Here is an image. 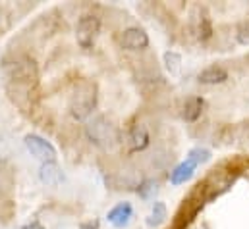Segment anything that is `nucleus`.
I'll return each instance as SVG.
<instances>
[{
    "label": "nucleus",
    "instance_id": "nucleus-1",
    "mask_svg": "<svg viewBox=\"0 0 249 229\" xmlns=\"http://www.w3.org/2000/svg\"><path fill=\"white\" fill-rule=\"evenodd\" d=\"M85 135L95 147H99L103 150H112L114 147L120 145V129H118V125L103 114L93 115V117L87 119Z\"/></svg>",
    "mask_w": 249,
    "mask_h": 229
},
{
    "label": "nucleus",
    "instance_id": "nucleus-2",
    "mask_svg": "<svg viewBox=\"0 0 249 229\" xmlns=\"http://www.w3.org/2000/svg\"><path fill=\"white\" fill-rule=\"evenodd\" d=\"M70 115L75 121L89 119L97 108V85L91 81H79L70 97Z\"/></svg>",
    "mask_w": 249,
    "mask_h": 229
},
{
    "label": "nucleus",
    "instance_id": "nucleus-3",
    "mask_svg": "<svg viewBox=\"0 0 249 229\" xmlns=\"http://www.w3.org/2000/svg\"><path fill=\"white\" fill-rule=\"evenodd\" d=\"M4 73L12 83H25L31 85V81L37 79V65L29 56H14L12 60L4 62Z\"/></svg>",
    "mask_w": 249,
    "mask_h": 229
},
{
    "label": "nucleus",
    "instance_id": "nucleus-4",
    "mask_svg": "<svg viewBox=\"0 0 249 229\" xmlns=\"http://www.w3.org/2000/svg\"><path fill=\"white\" fill-rule=\"evenodd\" d=\"M99 35H101V19L95 14H83L77 21V27H75L77 45L81 49L89 50V49L95 47Z\"/></svg>",
    "mask_w": 249,
    "mask_h": 229
},
{
    "label": "nucleus",
    "instance_id": "nucleus-5",
    "mask_svg": "<svg viewBox=\"0 0 249 229\" xmlns=\"http://www.w3.org/2000/svg\"><path fill=\"white\" fill-rule=\"evenodd\" d=\"M25 147L27 150L31 152V156H35L37 160H41L43 164L45 162H56V148L53 147V143H49L47 139H43L41 135H25Z\"/></svg>",
    "mask_w": 249,
    "mask_h": 229
},
{
    "label": "nucleus",
    "instance_id": "nucleus-6",
    "mask_svg": "<svg viewBox=\"0 0 249 229\" xmlns=\"http://www.w3.org/2000/svg\"><path fill=\"white\" fill-rule=\"evenodd\" d=\"M116 41H118L120 49L131 50V52L143 50V49L149 47V35H147L141 27H127L122 33H118Z\"/></svg>",
    "mask_w": 249,
    "mask_h": 229
},
{
    "label": "nucleus",
    "instance_id": "nucleus-7",
    "mask_svg": "<svg viewBox=\"0 0 249 229\" xmlns=\"http://www.w3.org/2000/svg\"><path fill=\"white\" fill-rule=\"evenodd\" d=\"M191 33L201 43H205L213 37V23H211L209 14L203 8H197L191 16Z\"/></svg>",
    "mask_w": 249,
    "mask_h": 229
},
{
    "label": "nucleus",
    "instance_id": "nucleus-8",
    "mask_svg": "<svg viewBox=\"0 0 249 229\" xmlns=\"http://www.w3.org/2000/svg\"><path fill=\"white\" fill-rule=\"evenodd\" d=\"M151 143V135L145 123H135L129 129L127 135V145H129V152H143Z\"/></svg>",
    "mask_w": 249,
    "mask_h": 229
},
{
    "label": "nucleus",
    "instance_id": "nucleus-9",
    "mask_svg": "<svg viewBox=\"0 0 249 229\" xmlns=\"http://www.w3.org/2000/svg\"><path fill=\"white\" fill-rule=\"evenodd\" d=\"M107 220H108V224H112L114 228L118 229L127 228L131 224V220H133V206L129 202H118L114 208L108 210Z\"/></svg>",
    "mask_w": 249,
    "mask_h": 229
},
{
    "label": "nucleus",
    "instance_id": "nucleus-10",
    "mask_svg": "<svg viewBox=\"0 0 249 229\" xmlns=\"http://www.w3.org/2000/svg\"><path fill=\"white\" fill-rule=\"evenodd\" d=\"M39 179H41L43 185H47V187H58V185H62V181H64L62 168H60L56 162H45V164H41Z\"/></svg>",
    "mask_w": 249,
    "mask_h": 229
},
{
    "label": "nucleus",
    "instance_id": "nucleus-11",
    "mask_svg": "<svg viewBox=\"0 0 249 229\" xmlns=\"http://www.w3.org/2000/svg\"><path fill=\"white\" fill-rule=\"evenodd\" d=\"M197 81L201 85H222L228 81V71L222 65H209L199 71Z\"/></svg>",
    "mask_w": 249,
    "mask_h": 229
},
{
    "label": "nucleus",
    "instance_id": "nucleus-12",
    "mask_svg": "<svg viewBox=\"0 0 249 229\" xmlns=\"http://www.w3.org/2000/svg\"><path fill=\"white\" fill-rule=\"evenodd\" d=\"M195 170H197V166L191 162V160H184V162H180L172 172H170V183L172 185H184L187 183L193 175H195Z\"/></svg>",
    "mask_w": 249,
    "mask_h": 229
},
{
    "label": "nucleus",
    "instance_id": "nucleus-13",
    "mask_svg": "<svg viewBox=\"0 0 249 229\" xmlns=\"http://www.w3.org/2000/svg\"><path fill=\"white\" fill-rule=\"evenodd\" d=\"M203 108H205V100L201 97H189L182 106V117L186 121H197L203 114Z\"/></svg>",
    "mask_w": 249,
    "mask_h": 229
},
{
    "label": "nucleus",
    "instance_id": "nucleus-14",
    "mask_svg": "<svg viewBox=\"0 0 249 229\" xmlns=\"http://www.w3.org/2000/svg\"><path fill=\"white\" fill-rule=\"evenodd\" d=\"M166 218H168L166 204H164V202H160V200H157V202L153 204L151 214L147 216V228H151V229L160 228V226L166 222Z\"/></svg>",
    "mask_w": 249,
    "mask_h": 229
},
{
    "label": "nucleus",
    "instance_id": "nucleus-15",
    "mask_svg": "<svg viewBox=\"0 0 249 229\" xmlns=\"http://www.w3.org/2000/svg\"><path fill=\"white\" fill-rule=\"evenodd\" d=\"M162 64H164V67H166V71L170 75H180V71H182V56L178 52L166 50L162 54Z\"/></svg>",
    "mask_w": 249,
    "mask_h": 229
},
{
    "label": "nucleus",
    "instance_id": "nucleus-16",
    "mask_svg": "<svg viewBox=\"0 0 249 229\" xmlns=\"http://www.w3.org/2000/svg\"><path fill=\"white\" fill-rule=\"evenodd\" d=\"M213 158V152L205 147H195L187 152V160H191L195 166H201V164H207L209 160Z\"/></svg>",
    "mask_w": 249,
    "mask_h": 229
},
{
    "label": "nucleus",
    "instance_id": "nucleus-17",
    "mask_svg": "<svg viewBox=\"0 0 249 229\" xmlns=\"http://www.w3.org/2000/svg\"><path fill=\"white\" fill-rule=\"evenodd\" d=\"M236 41L244 47L249 45V19H244L236 29Z\"/></svg>",
    "mask_w": 249,
    "mask_h": 229
},
{
    "label": "nucleus",
    "instance_id": "nucleus-18",
    "mask_svg": "<svg viewBox=\"0 0 249 229\" xmlns=\"http://www.w3.org/2000/svg\"><path fill=\"white\" fill-rule=\"evenodd\" d=\"M137 193L141 195V198H151V195L157 193V183H155V181H145V183L139 187Z\"/></svg>",
    "mask_w": 249,
    "mask_h": 229
},
{
    "label": "nucleus",
    "instance_id": "nucleus-19",
    "mask_svg": "<svg viewBox=\"0 0 249 229\" xmlns=\"http://www.w3.org/2000/svg\"><path fill=\"white\" fill-rule=\"evenodd\" d=\"M8 27V19H6V12L0 10V31H4Z\"/></svg>",
    "mask_w": 249,
    "mask_h": 229
},
{
    "label": "nucleus",
    "instance_id": "nucleus-20",
    "mask_svg": "<svg viewBox=\"0 0 249 229\" xmlns=\"http://www.w3.org/2000/svg\"><path fill=\"white\" fill-rule=\"evenodd\" d=\"M23 229H45L39 222H31V224H27V226H23Z\"/></svg>",
    "mask_w": 249,
    "mask_h": 229
}]
</instances>
